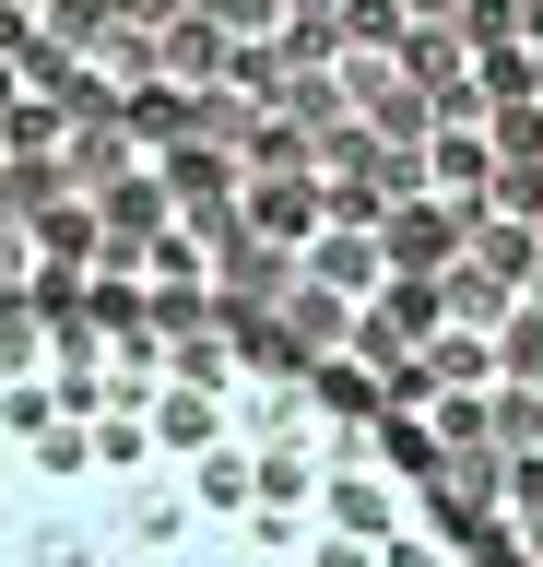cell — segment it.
I'll return each mask as SVG.
<instances>
[{
  "label": "cell",
  "instance_id": "obj_1",
  "mask_svg": "<svg viewBox=\"0 0 543 567\" xmlns=\"http://www.w3.org/2000/svg\"><path fill=\"white\" fill-rule=\"evenodd\" d=\"M0 567H472L401 450L224 343H0Z\"/></svg>",
  "mask_w": 543,
  "mask_h": 567
}]
</instances>
